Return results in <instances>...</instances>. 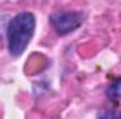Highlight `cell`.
I'll return each instance as SVG.
<instances>
[{"label":"cell","mask_w":121,"mask_h":119,"mask_svg":"<svg viewBox=\"0 0 121 119\" xmlns=\"http://www.w3.org/2000/svg\"><path fill=\"white\" fill-rule=\"evenodd\" d=\"M106 95L111 102H120L121 101V77L114 80L106 90Z\"/></svg>","instance_id":"obj_3"},{"label":"cell","mask_w":121,"mask_h":119,"mask_svg":"<svg viewBox=\"0 0 121 119\" xmlns=\"http://www.w3.org/2000/svg\"><path fill=\"white\" fill-rule=\"evenodd\" d=\"M99 116H121V112H116V111H104V112H100Z\"/></svg>","instance_id":"obj_4"},{"label":"cell","mask_w":121,"mask_h":119,"mask_svg":"<svg viewBox=\"0 0 121 119\" xmlns=\"http://www.w3.org/2000/svg\"><path fill=\"white\" fill-rule=\"evenodd\" d=\"M85 20L83 13L80 11H56L51 16V24L55 32L65 36L75 30H78Z\"/></svg>","instance_id":"obj_2"},{"label":"cell","mask_w":121,"mask_h":119,"mask_svg":"<svg viewBox=\"0 0 121 119\" xmlns=\"http://www.w3.org/2000/svg\"><path fill=\"white\" fill-rule=\"evenodd\" d=\"M35 31V17L30 11L18 13L13 17L7 27L9 51L11 56L18 58L24 53Z\"/></svg>","instance_id":"obj_1"}]
</instances>
